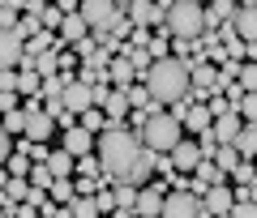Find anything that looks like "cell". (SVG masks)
Here are the masks:
<instances>
[{"label":"cell","instance_id":"obj_53","mask_svg":"<svg viewBox=\"0 0 257 218\" xmlns=\"http://www.w3.org/2000/svg\"><path fill=\"white\" fill-rule=\"evenodd\" d=\"M103 218H111V214H103Z\"/></svg>","mask_w":257,"mask_h":218},{"label":"cell","instance_id":"obj_44","mask_svg":"<svg viewBox=\"0 0 257 218\" xmlns=\"http://www.w3.org/2000/svg\"><path fill=\"white\" fill-rule=\"evenodd\" d=\"M18 99H22L18 90H0V120H5V111H13V107H22Z\"/></svg>","mask_w":257,"mask_h":218},{"label":"cell","instance_id":"obj_9","mask_svg":"<svg viewBox=\"0 0 257 218\" xmlns=\"http://www.w3.org/2000/svg\"><path fill=\"white\" fill-rule=\"evenodd\" d=\"M163 197H167V192H163V184H146V188H138V205H133V214H138V218H159V214H163Z\"/></svg>","mask_w":257,"mask_h":218},{"label":"cell","instance_id":"obj_25","mask_svg":"<svg viewBox=\"0 0 257 218\" xmlns=\"http://www.w3.org/2000/svg\"><path fill=\"white\" fill-rule=\"evenodd\" d=\"M0 128H5L9 137H22V133H26V107H13V111H5Z\"/></svg>","mask_w":257,"mask_h":218},{"label":"cell","instance_id":"obj_45","mask_svg":"<svg viewBox=\"0 0 257 218\" xmlns=\"http://www.w3.org/2000/svg\"><path fill=\"white\" fill-rule=\"evenodd\" d=\"M231 218H257V201H236L231 205Z\"/></svg>","mask_w":257,"mask_h":218},{"label":"cell","instance_id":"obj_51","mask_svg":"<svg viewBox=\"0 0 257 218\" xmlns=\"http://www.w3.org/2000/svg\"><path fill=\"white\" fill-rule=\"evenodd\" d=\"M193 5H202V9H206V5H214V0H193Z\"/></svg>","mask_w":257,"mask_h":218},{"label":"cell","instance_id":"obj_30","mask_svg":"<svg viewBox=\"0 0 257 218\" xmlns=\"http://www.w3.org/2000/svg\"><path fill=\"white\" fill-rule=\"evenodd\" d=\"M5 171H9L13 180H26V175H30V158L22 154V150H13V154H9V163H5Z\"/></svg>","mask_w":257,"mask_h":218},{"label":"cell","instance_id":"obj_29","mask_svg":"<svg viewBox=\"0 0 257 218\" xmlns=\"http://www.w3.org/2000/svg\"><path fill=\"white\" fill-rule=\"evenodd\" d=\"M82 128H86V133H103V128H107V111H103V107L82 111Z\"/></svg>","mask_w":257,"mask_h":218},{"label":"cell","instance_id":"obj_17","mask_svg":"<svg viewBox=\"0 0 257 218\" xmlns=\"http://www.w3.org/2000/svg\"><path fill=\"white\" fill-rule=\"evenodd\" d=\"M47 171H52L56 180H73V171H77V158L69 154V150H52V154H47Z\"/></svg>","mask_w":257,"mask_h":218},{"label":"cell","instance_id":"obj_10","mask_svg":"<svg viewBox=\"0 0 257 218\" xmlns=\"http://www.w3.org/2000/svg\"><path fill=\"white\" fill-rule=\"evenodd\" d=\"M60 150H69L73 158H82V154H94V133H86L82 124L64 128V133H60Z\"/></svg>","mask_w":257,"mask_h":218},{"label":"cell","instance_id":"obj_8","mask_svg":"<svg viewBox=\"0 0 257 218\" xmlns=\"http://www.w3.org/2000/svg\"><path fill=\"white\" fill-rule=\"evenodd\" d=\"M60 99H64V107L73 111V116H82V111H90V107H94V86H86L82 77H73V82L64 86Z\"/></svg>","mask_w":257,"mask_h":218},{"label":"cell","instance_id":"obj_2","mask_svg":"<svg viewBox=\"0 0 257 218\" xmlns=\"http://www.w3.org/2000/svg\"><path fill=\"white\" fill-rule=\"evenodd\" d=\"M138 137H142V145H146V150H155V154H172V150H176V141L184 137V124L172 116V111H163V107L155 103Z\"/></svg>","mask_w":257,"mask_h":218},{"label":"cell","instance_id":"obj_42","mask_svg":"<svg viewBox=\"0 0 257 218\" xmlns=\"http://www.w3.org/2000/svg\"><path fill=\"white\" fill-rule=\"evenodd\" d=\"M206 107H210V116H227V111H231V103H227V99H223V94H219V90H214V94H210V99H206Z\"/></svg>","mask_w":257,"mask_h":218},{"label":"cell","instance_id":"obj_34","mask_svg":"<svg viewBox=\"0 0 257 218\" xmlns=\"http://www.w3.org/2000/svg\"><path fill=\"white\" fill-rule=\"evenodd\" d=\"M5 197H9L13 205H22V201L30 197V180H13V175H9V184H5Z\"/></svg>","mask_w":257,"mask_h":218},{"label":"cell","instance_id":"obj_35","mask_svg":"<svg viewBox=\"0 0 257 218\" xmlns=\"http://www.w3.org/2000/svg\"><path fill=\"white\" fill-rule=\"evenodd\" d=\"M111 192H116V209H133L138 205V188H133V184H116Z\"/></svg>","mask_w":257,"mask_h":218},{"label":"cell","instance_id":"obj_14","mask_svg":"<svg viewBox=\"0 0 257 218\" xmlns=\"http://www.w3.org/2000/svg\"><path fill=\"white\" fill-rule=\"evenodd\" d=\"M56 35H60V43H82V39L90 35V26H86L82 13H64V18H60V30H56ZM60 43H56V47H60Z\"/></svg>","mask_w":257,"mask_h":218},{"label":"cell","instance_id":"obj_47","mask_svg":"<svg viewBox=\"0 0 257 218\" xmlns=\"http://www.w3.org/2000/svg\"><path fill=\"white\" fill-rule=\"evenodd\" d=\"M56 9H60V13H77V9H82V0H56Z\"/></svg>","mask_w":257,"mask_h":218},{"label":"cell","instance_id":"obj_50","mask_svg":"<svg viewBox=\"0 0 257 218\" xmlns=\"http://www.w3.org/2000/svg\"><path fill=\"white\" fill-rule=\"evenodd\" d=\"M111 5H116V9H120V13H124V9H128V5H133V0H111Z\"/></svg>","mask_w":257,"mask_h":218},{"label":"cell","instance_id":"obj_24","mask_svg":"<svg viewBox=\"0 0 257 218\" xmlns=\"http://www.w3.org/2000/svg\"><path fill=\"white\" fill-rule=\"evenodd\" d=\"M184 124H189L193 133H206V128L214 124V116H210V107H206V103H193L189 116H184Z\"/></svg>","mask_w":257,"mask_h":218},{"label":"cell","instance_id":"obj_4","mask_svg":"<svg viewBox=\"0 0 257 218\" xmlns=\"http://www.w3.org/2000/svg\"><path fill=\"white\" fill-rule=\"evenodd\" d=\"M159 218H206V209H202V201L193 197L189 188H172L163 197V214Z\"/></svg>","mask_w":257,"mask_h":218},{"label":"cell","instance_id":"obj_43","mask_svg":"<svg viewBox=\"0 0 257 218\" xmlns=\"http://www.w3.org/2000/svg\"><path fill=\"white\" fill-rule=\"evenodd\" d=\"M60 18H64V13L56 9V5H47V9H43V18H39V22H43V30H60Z\"/></svg>","mask_w":257,"mask_h":218},{"label":"cell","instance_id":"obj_49","mask_svg":"<svg viewBox=\"0 0 257 218\" xmlns=\"http://www.w3.org/2000/svg\"><path fill=\"white\" fill-rule=\"evenodd\" d=\"M244 60H253V64H257V43H244Z\"/></svg>","mask_w":257,"mask_h":218},{"label":"cell","instance_id":"obj_6","mask_svg":"<svg viewBox=\"0 0 257 218\" xmlns=\"http://www.w3.org/2000/svg\"><path fill=\"white\" fill-rule=\"evenodd\" d=\"M231 205H236V192H231L227 184H210V188H206V197H202L206 218H223V214H231Z\"/></svg>","mask_w":257,"mask_h":218},{"label":"cell","instance_id":"obj_22","mask_svg":"<svg viewBox=\"0 0 257 218\" xmlns=\"http://www.w3.org/2000/svg\"><path fill=\"white\" fill-rule=\"evenodd\" d=\"M227 175H231V184H236V188H248V184H257V163H253V158H240Z\"/></svg>","mask_w":257,"mask_h":218},{"label":"cell","instance_id":"obj_1","mask_svg":"<svg viewBox=\"0 0 257 218\" xmlns=\"http://www.w3.org/2000/svg\"><path fill=\"white\" fill-rule=\"evenodd\" d=\"M142 86L150 90V99H155L159 107H176L180 99H189L193 77H189V64H184L180 56H163V60L150 64V73L142 77Z\"/></svg>","mask_w":257,"mask_h":218},{"label":"cell","instance_id":"obj_13","mask_svg":"<svg viewBox=\"0 0 257 218\" xmlns=\"http://www.w3.org/2000/svg\"><path fill=\"white\" fill-rule=\"evenodd\" d=\"M240 128H244L240 111H227V116H214L210 133H214V141H219V145H231V141H236V133H240Z\"/></svg>","mask_w":257,"mask_h":218},{"label":"cell","instance_id":"obj_3","mask_svg":"<svg viewBox=\"0 0 257 218\" xmlns=\"http://www.w3.org/2000/svg\"><path fill=\"white\" fill-rule=\"evenodd\" d=\"M163 26L172 30V39H197L206 30V9H202V5H193V0H176L172 9H167Z\"/></svg>","mask_w":257,"mask_h":218},{"label":"cell","instance_id":"obj_48","mask_svg":"<svg viewBox=\"0 0 257 218\" xmlns=\"http://www.w3.org/2000/svg\"><path fill=\"white\" fill-rule=\"evenodd\" d=\"M18 218H39V205H30V201H22V205H18Z\"/></svg>","mask_w":257,"mask_h":218},{"label":"cell","instance_id":"obj_33","mask_svg":"<svg viewBox=\"0 0 257 218\" xmlns=\"http://www.w3.org/2000/svg\"><path fill=\"white\" fill-rule=\"evenodd\" d=\"M240 86H244V94H257V64L253 60H240Z\"/></svg>","mask_w":257,"mask_h":218},{"label":"cell","instance_id":"obj_39","mask_svg":"<svg viewBox=\"0 0 257 218\" xmlns=\"http://www.w3.org/2000/svg\"><path fill=\"white\" fill-rule=\"evenodd\" d=\"M107 35H111V39H116V43H120V39H128V35H133V22H128L124 13H120V18L111 22V26H107Z\"/></svg>","mask_w":257,"mask_h":218},{"label":"cell","instance_id":"obj_38","mask_svg":"<svg viewBox=\"0 0 257 218\" xmlns=\"http://www.w3.org/2000/svg\"><path fill=\"white\" fill-rule=\"evenodd\" d=\"M236 111H240V120H244V124H257V94H244Z\"/></svg>","mask_w":257,"mask_h":218},{"label":"cell","instance_id":"obj_32","mask_svg":"<svg viewBox=\"0 0 257 218\" xmlns=\"http://www.w3.org/2000/svg\"><path fill=\"white\" fill-rule=\"evenodd\" d=\"M30 184H35V188H52L56 184V175L47 171V163H30V175H26Z\"/></svg>","mask_w":257,"mask_h":218},{"label":"cell","instance_id":"obj_46","mask_svg":"<svg viewBox=\"0 0 257 218\" xmlns=\"http://www.w3.org/2000/svg\"><path fill=\"white\" fill-rule=\"evenodd\" d=\"M9 154H13V137L5 133V128H0V167L9 163Z\"/></svg>","mask_w":257,"mask_h":218},{"label":"cell","instance_id":"obj_23","mask_svg":"<svg viewBox=\"0 0 257 218\" xmlns=\"http://www.w3.org/2000/svg\"><path fill=\"white\" fill-rule=\"evenodd\" d=\"M69 82H73V73H64V69L56 73V77H43V86H39V99H60Z\"/></svg>","mask_w":257,"mask_h":218},{"label":"cell","instance_id":"obj_5","mask_svg":"<svg viewBox=\"0 0 257 218\" xmlns=\"http://www.w3.org/2000/svg\"><path fill=\"white\" fill-rule=\"evenodd\" d=\"M77 13L86 18V26H90V30H107L111 22L120 18V9L111 5V0H82V9H77Z\"/></svg>","mask_w":257,"mask_h":218},{"label":"cell","instance_id":"obj_20","mask_svg":"<svg viewBox=\"0 0 257 218\" xmlns=\"http://www.w3.org/2000/svg\"><path fill=\"white\" fill-rule=\"evenodd\" d=\"M231 145H236L240 158H257V124H244V128L236 133V141H231Z\"/></svg>","mask_w":257,"mask_h":218},{"label":"cell","instance_id":"obj_28","mask_svg":"<svg viewBox=\"0 0 257 218\" xmlns=\"http://www.w3.org/2000/svg\"><path fill=\"white\" fill-rule=\"evenodd\" d=\"M69 214H73V218H103L99 205H94V197H73V201H69Z\"/></svg>","mask_w":257,"mask_h":218},{"label":"cell","instance_id":"obj_27","mask_svg":"<svg viewBox=\"0 0 257 218\" xmlns=\"http://www.w3.org/2000/svg\"><path fill=\"white\" fill-rule=\"evenodd\" d=\"M73 175H86V180H103V163H99V154H82L77 158V171Z\"/></svg>","mask_w":257,"mask_h":218},{"label":"cell","instance_id":"obj_36","mask_svg":"<svg viewBox=\"0 0 257 218\" xmlns=\"http://www.w3.org/2000/svg\"><path fill=\"white\" fill-rule=\"evenodd\" d=\"M214 163H219V171H223V175H227V171H231V167H236V163H240V154H236V145H219V154H214Z\"/></svg>","mask_w":257,"mask_h":218},{"label":"cell","instance_id":"obj_18","mask_svg":"<svg viewBox=\"0 0 257 218\" xmlns=\"http://www.w3.org/2000/svg\"><path fill=\"white\" fill-rule=\"evenodd\" d=\"M56 43H60L56 30H39V35H30L26 39V60H35V56H43V52H56Z\"/></svg>","mask_w":257,"mask_h":218},{"label":"cell","instance_id":"obj_40","mask_svg":"<svg viewBox=\"0 0 257 218\" xmlns=\"http://www.w3.org/2000/svg\"><path fill=\"white\" fill-rule=\"evenodd\" d=\"M94 205H99V214H116V192L99 188V192H94Z\"/></svg>","mask_w":257,"mask_h":218},{"label":"cell","instance_id":"obj_37","mask_svg":"<svg viewBox=\"0 0 257 218\" xmlns=\"http://www.w3.org/2000/svg\"><path fill=\"white\" fill-rule=\"evenodd\" d=\"M39 30H43V22H39L35 13H22V22H18V35H22V43H26L30 35H39Z\"/></svg>","mask_w":257,"mask_h":218},{"label":"cell","instance_id":"obj_15","mask_svg":"<svg viewBox=\"0 0 257 218\" xmlns=\"http://www.w3.org/2000/svg\"><path fill=\"white\" fill-rule=\"evenodd\" d=\"M107 77H111V86H116V90H128V86H133V77H138V69H133V60H128V56H116V60L107 64Z\"/></svg>","mask_w":257,"mask_h":218},{"label":"cell","instance_id":"obj_26","mask_svg":"<svg viewBox=\"0 0 257 218\" xmlns=\"http://www.w3.org/2000/svg\"><path fill=\"white\" fill-rule=\"evenodd\" d=\"M47 197H52L56 205H69V201L77 197V184H73V180H56L52 188H47Z\"/></svg>","mask_w":257,"mask_h":218},{"label":"cell","instance_id":"obj_54","mask_svg":"<svg viewBox=\"0 0 257 218\" xmlns=\"http://www.w3.org/2000/svg\"><path fill=\"white\" fill-rule=\"evenodd\" d=\"M253 163H257V158H253Z\"/></svg>","mask_w":257,"mask_h":218},{"label":"cell","instance_id":"obj_7","mask_svg":"<svg viewBox=\"0 0 257 218\" xmlns=\"http://www.w3.org/2000/svg\"><path fill=\"white\" fill-rule=\"evenodd\" d=\"M22 56H26V43H22V35H18V30H5V26H0V73L18 69Z\"/></svg>","mask_w":257,"mask_h":218},{"label":"cell","instance_id":"obj_12","mask_svg":"<svg viewBox=\"0 0 257 218\" xmlns=\"http://www.w3.org/2000/svg\"><path fill=\"white\" fill-rule=\"evenodd\" d=\"M128 22H133V26H146V30L163 26V9H159V0H133V5H128Z\"/></svg>","mask_w":257,"mask_h":218},{"label":"cell","instance_id":"obj_52","mask_svg":"<svg viewBox=\"0 0 257 218\" xmlns=\"http://www.w3.org/2000/svg\"><path fill=\"white\" fill-rule=\"evenodd\" d=\"M0 5H9V0H0Z\"/></svg>","mask_w":257,"mask_h":218},{"label":"cell","instance_id":"obj_21","mask_svg":"<svg viewBox=\"0 0 257 218\" xmlns=\"http://www.w3.org/2000/svg\"><path fill=\"white\" fill-rule=\"evenodd\" d=\"M231 26H236V35L244 39V43H257V9H240Z\"/></svg>","mask_w":257,"mask_h":218},{"label":"cell","instance_id":"obj_31","mask_svg":"<svg viewBox=\"0 0 257 218\" xmlns=\"http://www.w3.org/2000/svg\"><path fill=\"white\" fill-rule=\"evenodd\" d=\"M128 107H133V111H150V107H155V99H150L146 86H128Z\"/></svg>","mask_w":257,"mask_h":218},{"label":"cell","instance_id":"obj_19","mask_svg":"<svg viewBox=\"0 0 257 218\" xmlns=\"http://www.w3.org/2000/svg\"><path fill=\"white\" fill-rule=\"evenodd\" d=\"M103 111H107V124H120V120L133 111V107H128V90H111L107 103H103Z\"/></svg>","mask_w":257,"mask_h":218},{"label":"cell","instance_id":"obj_16","mask_svg":"<svg viewBox=\"0 0 257 218\" xmlns=\"http://www.w3.org/2000/svg\"><path fill=\"white\" fill-rule=\"evenodd\" d=\"M52 128H56V120L47 116V111H35V116H26V141H47L52 137Z\"/></svg>","mask_w":257,"mask_h":218},{"label":"cell","instance_id":"obj_41","mask_svg":"<svg viewBox=\"0 0 257 218\" xmlns=\"http://www.w3.org/2000/svg\"><path fill=\"white\" fill-rule=\"evenodd\" d=\"M133 47H150V30H146V26H133V35H128L124 52H133Z\"/></svg>","mask_w":257,"mask_h":218},{"label":"cell","instance_id":"obj_11","mask_svg":"<svg viewBox=\"0 0 257 218\" xmlns=\"http://www.w3.org/2000/svg\"><path fill=\"white\" fill-rule=\"evenodd\" d=\"M167 158H172V167H176L180 175H193V171H197V163H202V150H197V141H184V137H180L176 150H172Z\"/></svg>","mask_w":257,"mask_h":218}]
</instances>
